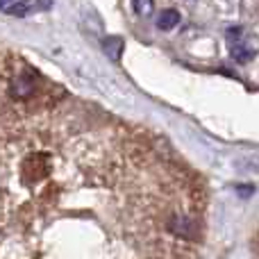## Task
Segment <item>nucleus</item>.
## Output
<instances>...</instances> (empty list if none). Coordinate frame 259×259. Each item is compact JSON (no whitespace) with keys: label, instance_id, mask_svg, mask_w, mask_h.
<instances>
[{"label":"nucleus","instance_id":"nucleus-5","mask_svg":"<svg viewBox=\"0 0 259 259\" xmlns=\"http://www.w3.org/2000/svg\"><path fill=\"white\" fill-rule=\"evenodd\" d=\"M132 7L137 14H141V16H148V14L152 12V7H155V3L152 0H132Z\"/></svg>","mask_w":259,"mask_h":259},{"label":"nucleus","instance_id":"nucleus-8","mask_svg":"<svg viewBox=\"0 0 259 259\" xmlns=\"http://www.w3.org/2000/svg\"><path fill=\"white\" fill-rule=\"evenodd\" d=\"M14 3H16V0H14ZM3 7H5V9L12 7V0H3Z\"/></svg>","mask_w":259,"mask_h":259},{"label":"nucleus","instance_id":"nucleus-2","mask_svg":"<svg viewBox=\"0 0 259 259\" xmlns=\"http://www.w3.org/2000/svg\"><path fill=\"white\" fill-rule=\"evenodd\" d=\"M123 48H125V44H123L121 36H107V39H105V53H107L114 62H118V59H121Z\"/></svg>","mask_w":259,"mask_h":259},{"label":"nucleus","instance_id":"nucleus-3","mask_svg":"<svg viewBox=\"0 0 259 259\" xmlns=\"http://www.w3.org/2000/svg\"><path fill=\"white\" fill-rule=\"evenodd\" d=\"M178 23H180V14L175 9H164L159 14V18H157V27L159 30H173Z\"/></svg>","mask_w":259,"mask_h":259},{"label":"nucleus","instance_id":"nucleus-4","mask_svg":"<svg viewBox=\"0 0 259 259\" xmlns=\"http://www.w3.org/2000/svg\"><path fill=\"white\" fill-rule=\"evenodd\" d=\"M32 5H34V0H16V3H14L12 7H7L5 12L12 14V16H25V14L30 12Z\"/></svg>","mask_w":259,"mask_h":259},{"label":"nucleus","instance_id":"nucleus-7","mask_svg":"<svg viewBox=\"0 0 259 259\" xmlns=\"http://www.w3.org/2000/svg\"><path fill=\"white\" fill-rule=\"evenodd\" d=\"M241 34H243L241 27H230V30H228V39L230 41H239V39H241Z\"/></svg>","mask_w":259,"mask_h":259},{"label":"nucleus","instance_id":"nucleus-6","mask_svg":"<svg viewBox=\"0 0 259 259\" xmlns=\"http://www.w3.org/2000/svg\"><path fill=\"white\" fill-rule=\"evenodd\" d=\"M232 55H234V59H239V62H246V59H250L252 50H243V46H234Z\"/></svg>","mask_w":259,"mask_h":259},{"label":"nucleus","instance_id":"nucleus-1","mask_svg":"<svg viewBox=\"0 0 259 259\" xmlns=\"http://www.w3.org/2000/svg\"><path fill=\"white\" fill-rule=\"evenodd\" d=\"M3 89L5 96L12 98L14 103H34L36 98L50 103V98L46 94L55 89V84L44 80L36 68H32L30 64L21 62L18 57H14L12 64V55H5V73H3Z\"/></svg>","mask_w":259,"mask_h":259}]
</instances>
